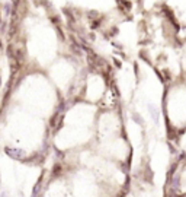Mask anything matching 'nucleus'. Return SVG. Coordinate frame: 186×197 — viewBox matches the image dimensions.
<instances>
[{
    "mask_svg": "<svg viewBox=\"0 0 186 197\" xmlns=\"http://www.w3.org/2000/svg\"><path fill=\"white\" fill-rule=\"evenodd\" d=\"M176 186L179 188L182 194H186V165L180 168V171L177 172V180H176Z\"/></svg>",
    "mask_w": 186,
    "mask_h": 197,
    "instance_id": "f257e3e1",
    "label": "nucleus"
}]
</instances>
